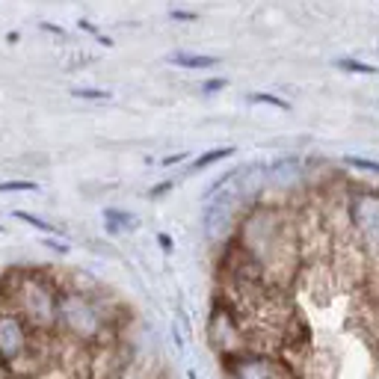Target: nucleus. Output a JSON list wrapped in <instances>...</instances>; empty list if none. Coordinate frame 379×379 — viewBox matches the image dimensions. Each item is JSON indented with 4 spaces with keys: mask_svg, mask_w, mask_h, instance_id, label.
<instances>
[{
    "mask_svg": "<svg viewBox=\"0 0 379 379\" xmlns=\"http://www.w3.org/2000/svg\"><path fill=\"white\" fill-rule=\"evenodd\" d=\"M231 246L270 284H284L299 267V225L276 205H252L240 216Z\"/></svg>",
    "mask_w": 379,
    "mask_h": 379,
    "instance_id": "f257e3e1",
    "label": "nucleus"
},
{
    "mask_svg": "<svg viewBox=\"0 0 379 379\" xmlns=\"http://www.w3.org/2000/svg\"><path fill=\"white\" fill-rule=\"evenodd\" d=\"M59 290L45 270H12L3 279V305L18 311L36 335L59 332Z\"/></svg>",
    "mask_w": 379,
    "mask_h": 379,
    "instance_id": "f03ea898",
    "label": "nucleus"
},
{
    "mask_svg": "<svg viewBox=\"0 0 379 379\" xmlns=\"http://www.w3.org/2000/svg\"><path fill=\"white\" fill-rule=\"evenodd\" d=\"M59 332L80 346H101L113 341L115 314L98 290H89L83 284H62Z\"/></svg>",
    "mask_w": 379,
    "mask_h": 379,
    "instance_id": "7ed1b4c3",
    "label": "nucleus"
},
{
    "mask_svg": "<svg viewBox=\"0 0 379 379\" xmlns=\"http://www.w3.org/2000/svg\"><path fill=\"white\" fill-rule=\"evenodd\" d=\"M344 210L353 243L359 246L364 258V267H379V190L353 187L344 196Z\"/></svg>",
    "mask_w": 379,
    "mask_h": 379,
    "instance_id": "20e7f679",
    "label": "nucleus"
},
{
    "mask_svg": "<svg viewBox=\"0 0 379 379\" xmlns=\"http://www.w3.org/2000/svg\"><path fill=\"white\" fill-rule=\"evenodd\" d=\"M39 341L41 335L30 329L18 311L0 305V371L24 373L27 364L39 355Z\"/></svg>",
    "mask_w": 379,
    "mask_h": 379,
    "instance_id": "39448f33",
    "label": "nucleus"
},
{
    "mask_svg": "<svg viewBox=\"0 0 379 379\" xmlns=\"http://www.w3.org/2000/svg\"><path fill=\"white\" fill-rule=\"evenodd\" d=\"M231 379H288V371L267 350H249L225 362Z\"/></svg>",
    "mask_w": 379,
    "mask_h": 379,
    "instance_id": "423d86ee",
    "label": "nucleus"
},
{
    "mask_svg": "<svg viewBox=\"0 0 379 379\" xmlns=\"http://www.w3.org/2000/svg\"><path fill=\"white\" fill-rule=\"evenodd\" d=\"M101 219H104V228H107L110 237H122V234H128V231H133L136 225H140L136 223V216L124 207H107L101 214Z\"/></svg>",
    "mask_w": 379,
    "mask_h": 379,
    "instance_id": "0eeeda50",
    "label": "nucleus"
},
{
    "mask_svg": "<svg viewBox=\"0 0 379 379\" xmlns=\"http://www.w3.org/2000/svg\"><path fill=\"white\" fill-rule=\"evenodd\" d=\"M169 66H178L184 71H205V68H214L216 66V57H207V54H190V50H175V54L166 57Z\"/></svg>",
    "mask_w": 379,
    "mask_h": 379,
    "instance_id": "6e6552de",
    "label": "nucleus"
},
{
    "mask_svg": "<svg viewBox=\"0 0 379 379\" xmlns=\"http://www.w3.org/2000/svg\"><path fill=\"white\" fill-rule=\"evenodd\" d=\"M231 154H234V149H210L205 154H198L187 169H190V175H198V172H205L207 166H216L219 160H225V157H231Z\"/></svg>",
    "mask_w": 379,
    "mask_h": 379,
    "instance_id": "1a4fd4ad",
    "label": "nucleus"
},
{
    "mask_svg": "<svg viewBox=\"0 0 379 379\" xmlns=\"http://www.w3.org/2000/svg\"><path fill=\"white\" fill-rule=\"evenodd\" d=\"M12 216H15V219H21V223H27V225L39 228L41 234H54V237H62V228H57L54 223H48V219H39L36 214H30V210H12Z\"/></svg>",
    "mask_w": 379,
    "mask_h": 379,
    "instance_id": "9d476101",
    "label": "nucleus"
},
{
    "mask_svg": "<svg viewBox=\"0 0 379 379\" xmlns=\"http://www.w3.org/2000/svg\"><path fill=\"white\" fill-rule=\"evenodd\" d=\"M341 71H350V75H376V66H371V62H362V59H350V57H344L335 62Z\"/></svg>",
    "mask_w": 379,
    "mask_h": 379,
    "instance_id": "9b49d317",
    "label": "nucleus"
},
{
    "mask_svg": "<svg viewBox=\"0 0 379 379\" xmlns=\"http://www.w3.org/2000/svg\"><path fill=\"white\" fill-rule=\"evenodd\" d=\"M249 104H267V107H276V110H290V104L284 98H276L270 92H252L249 95Z\"/></svg>",
    "mask_w": 379,
    "mask_h": 379,
    "instance_id": "f8f14e48",
    "label": "nucleus"
},
{
    "mask_svg": "<svg viewBox=\"0 0 379 379\" xmlns=\"http://www.w3.org/2000/svg\"><path fill=\"white\" fill-rule=\"evenodd\" d=\"M346 166H353V169H362V172H371V175H379V163L376 160H367V157H359V154H346L344 157Z\"/></svg>",
    "mask_w": 379,
    "mask_h": 379,
    "instance_id": "ddd939ff",
    "label": "nucleus"
},
{
    "mask_svg": "<svg viewBox=\"0 0 379 379\" xmlns=\"http://www.w3.org/2000/svg\"><path fill=\"white\" fill-rule=\"evenodd\" d=\"M71 98H80V101H113V92H107V89H71Z\"/></svg>",
    "mask_w": 379,
    "mask_h": 379,
    "instance_id": "4468645a",
    "label": "nucleus"
},
{
    "mask_svg": "<svg viewBox=\"0 0 379 379\" xmlns=\"http://www.w3.org/2000/svg\"><path fill=\"white\" fill-rule=\"evenodd\" d=\"M39 184L36 181H0V193H36Z\"/></svg>",
    "mask_w": 379,
    "mask_h": 379,
    "instance_id": "2eb2a0df",
    "label": "nucleus"
},
{
    "mask_svg": "<svg viewBox=\"0 0 379 379\" xmlns=\"http://www.w3.org/2000/svg\"><path fill=\"white\" fill-rule=\"evenodd\" d=\"M225 86H228L225 77H210V80L202 83V92H205V95H210V92H223Z\"/></svg>",
    "mask_w": 379,
    "mask_h": 379,
    "instance_id": "dca6fc26",
    "label": "nucleus"
},
{
    "mask_svg": "<svg viewBox=\"0 0 379 379\" xmlns=\"http://www.w3.org/2000/svg\"><path fill=\"white\" fill-rule=\"evenodd\" d=\"M172 187H175L172 181H160V184H154V187L149 190V193H145V198H151V202H154V198H163V196L169 193Z\"/></svg>",
    "mask_w": 379,
    "mask_h": 379,
    "instance_id": "f3484780",
    "label": "nucleus"
},
{
    "mask_svg": "<svg viewBox=\"0 0 379 379\" xmlns=\"http://www.w3.org/2000/svg\"><path fill=\"white\" fill-rule=\"evenodd\" d=\"M41 243L50 246V249H57V252H62V255H66V252H68V246H66V243H57L54 237H41Z\"/></svg>",
    "mask_w": 379,
    "mask_h": 379,
    "instance_id": "a211bd4d",
    "label": "nucleus"
},
{
    "mask_svg": "<svg viewBox=\"0 0 379 379\" xmlns=\"http://www.w3.org/2000/svg\"><path fill=\"white\" fill-rule=\"evenodd\" d=\"M157 243H160V249H163V252H172V246H175L169 234H157Z\"/></svg>",
    "mask_w": 379,
    "mask_h": 379,
    "instance_id": "6ab92c4d",
    "label": "nucleus"
},
{
    "mask_svg": "<svg viewBox=\"0 0 379 379\" xmlns=\"http://www.w3.org/2000/svg\"><path fill=\"white\" fill-rule=\"evenodd\" d=\"M175 21H196V12H181V9H172L169 12Z\"/></svg>",
    "mask_w": 379,
    "mask_h": 379,
    "instance_id": "aec40b11",
    "label": "nucleus"
},
{
    "mask_svg": "<svg viewBox=\"0 0 379 379\" xmlns=\"http://www.w3.org/2000/svg\"><path fill=\"white\" fill-rule=\"evenodd\" d=\"M181 160H187V154H184V151H178V154L163 157V166H172V163H181Z\"/></svg>",
    "mask_w": 379,
    "mask_h": 379,
    "instance_id": "412c9836",
    "label": "nucleus"
},
{
    "mask_svg": "<svg viewBox=\"0 0 379 379\" xmlns=\"http://www.w3.org/2000/svg\"><path fill=\"white\" fill-rule=\"evenodd\" d=\"M41 30H50V33H57V36H62V30H59L57 24H41Z\"/></svg>",
    "mask_w": 379,
    "mask_h": 379,
    "instance_id": "4be33fe9",
    "label": "nucleus"
},
{
    "mask_svg": "<svg viewBox=\"0 0 379 379\" xmlns=\"http://www.w3.org/2000/svg\"><path fill=\"white\" fill-rule=\"evenodd\" d=\"M187 379H196V371H190V373H187Z\"/></svg>",
    "mask_w": 379,
    "mask_h": 379,
    "instance_id": "5701e85b",
    "label": "nucleus"
}]
</instances>
